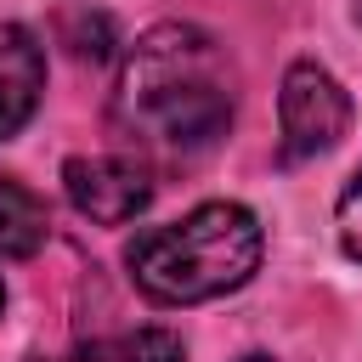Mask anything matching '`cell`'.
Returning a JSON list of instances; mask_svg holds the SVG:
<instances>
[{"label": "cell", "mask_w": 362, "mask_h": 362, "mask_svg": "<svg viewBox=\"0 0 362 362\" xmlns=\"http://www.w3.org/2000/svg\"><path fill=\"white\" fill-rule=\"evenodd\" d=\"M356 23H362V0H356Z\"/></svg>", "instance_id": "7c38bea8"}, {"label": "cell", "mask_w": 362, "mask_h": 362, "mask_svg": "<svg viewBox=\"0 0 362 362\" xmlns=\"http://www.w3.org/2000/svg\"><path fill=\"white\" fill-rule=\"evenodd\" d=\"M62 192L79 215L102 226H124L153 204V181L136 158L124 153H96V158H68L62 164Z\"/></svg>", "instance_id": "277c9868"}, {"label": "cell", "mask_w": 362, "mask_h": 362, "mask_svg": "<svg viewBox=\"0 0 362 362\" xmlns=\"http://www.w3.org/2000/svg\"><path fill=\"white\" fill-rule=\"evenodd\" d=\"M34 362H96V351H79V356H34Z\"/></svg>", "instance_id": "30bf717a"}, {"label": "cell", "mask_w": 362, "mask_h": 362, "mask_svg": "<svg viewBox=\"0 0 362 362\" xmlns=\"http://www.w3.org/2000/svg\"><path fill=\"white\" fill-rule=\"evenodd\" d=\"M266 232L249 204H198L170 226H147L130 238L124 266L130 283L158 305H198L215 294L243 288L260 272Z\"/></svg>", "instance_id": "7a4b0ae2"}, {"label": "cell", "mask_w": 362, "mask_h": 362, "mask_svg": "<svg viewBox=\"0 0 362 362\" xmlns=\"http://www.w3.org/2000/svg\"><path fill=\"white\" fill-rule=\"evenodd\" d=\"M45 90V45L23 23H0V141L17 136Z\"/></svg>", "instance_id": "5b68a950"}, {"label": "cell", "mask_w": 362, "mask_h": 362, "mask_svg": "<svg viewBox=\"0 0 362 362\" xmlns=\"http://www.w3.org/2000/svg\"><path fill=\"white\" fill-rule=\"evenodd\" d=\"M57 34H62V45H74V57H107L113 51V23L102 17V11H62L57 17Z\"/></svg>", "instance_id": "ba28073f"}, {"label": "cell", "mask_w": 362, "mask_h": 362, "mask_svg": "<svg viewBox=\"0 0 362 362\" xmlns=\"http://www.w3.org/2000/svg\"><path fill=\"white\" fill-rule=\"evenodd\" d=\"M0 305H6V283H0Z\"/></svg>", "instance_id": "4fadbf2b"}, {"label": "cell", "mask_w": 362, "mask_h": 362, "mask_svg": "<svg viewBox=\"0 0 362 362\" xmlns=\"http://www.w3.org/2000/svg\"><path fill=\"white\" fill-rule=\"evenodd\" d=\"M238 113V68L226 45L192 23L147 28L113 79V130L153 158L209 153Z\"/></svg>", "instance_id": "6da1fadb"}, {"label": "cell", "mask_w": 362, "mask_h": 362, "mask_svg": "<svg viewBox=\"0 0 362 362\" xmlns=\"http://www.w3.org/2000/svg\"><path fill=\"white\" fill-rule=\"evenodd\" d=\"M238 362H277V356H260V351H249V356H238Z\"/></svg>", "instance_id": "8fae6325"}, {"label": "cell", "mask_w": 362, "mask_h": 362, "mask_svg": "<svg viewBox=\"0 0 362 362\" xmlns=\"http://www.w3.org/2000/svg\"><path fill=\"white\" fill-rule=\"evenodd\" d=\"M96 362H187V351H181V339L170 328H136L119 345L96 351Z\"/></svg>", "instance_id": "52a82bcc"}, {"label": "cell", "mask_w": 362, "mask_h": 362, "mask_svg": "<svg viewBox=\"0 0 362 362\" xmlns=\"http://www.w3.org/2000/svg\"><path fill=\"white\" fill-rule=\"evenodd\" d=\"M334 221H339V249L362 266V164H356V175L345 181V192H339V209H334Z\"/></svg>", "instance_id": "9c48e42d"}, {"label": "cell", "mask_w": 362, "mask_h": 362, "mask_svg": "<svg viewBox=\"0 0 362 362\" xmlns=\"http://www.w3.org/2000/svg\"><path fill=\"white\" fill-rule=\"evenodd\" d=\"M45 204H40V192H28L23 181H11V175H0V255L6 260H23V255H34L40 243H45Z\"/></svg>", "instance_id": "8992f818"}, {"label": "cell", "mask_w": 362, "mask_h": 362, "mask_svg": "<svg viewBox=\"0 0 362 362\" xmlns=\"http://www.w3.org/2000/svg\"><path fill=\"white\" fill-rule=\"evenodd\" d=\"M277 119H283V164L322 158L351 130V96L322 62H294L277 90Z\"/></svg>", "instance_id": "3957f363"}]
</instances>
